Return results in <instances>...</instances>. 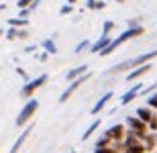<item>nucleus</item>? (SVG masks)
I'll use <instances>...</instances> for the list:
<instances>
[{
	"label": "nucleus",
	"mask_w": 157,
	"mask_h": 153,
	"mask_svg": "<svg viewBox=\"0 0 157 153\" xmlns=\"http://www.w3.org/2000/svg\"><path fill=\"white\" fill-rule=\"evenodd\" d=\"M157 57V49H151V51H147V53H141V55H137V57L133 59H127V61H122V63H117V65H112L110 70H108V74H121V71H133L137 70V67H141V65H145L149 63L151 59Z\"/></svg>",
	"instance_id": "1"
},
{
	"label": "nucleus",
	"mask_w": 157,
	"mask_h": 153,
	"mask_svg": "<svg viewBox=\"0 0 157 153\" xmlns=\"http://www.w3.org/2000/svg\"><path fill=\"white\" fill-rule=\"evenodd\" d=\"M143 33H145V27H143V25H141V27H135V29H127V31H122L121 35L114 37V39H112V41L108 43V45H106V47L102 49V51H100V55H102V57L110 55L112 51H117V49L121 47L122 43H127L128 39H135V37H141Z\"/></svg>",
	"instance_id": "2"
},
{
	"label": "nucleus",
	"mask_w": 157,
	"mask_h": 153,
	"mask_svg": "<svg viewBox=\"0 0 157 153\" xmlns=\"http://www.w3.org/2000/svg\"><path fill=\"white\" fill-rule=\"evenodd\" d=\"M37 108H39V100H37V98H29V100H27V104L23 106V110L18 112L17 120H14L18 129H25V127L31 123V118L35 117Z\"/></svg>",
	"instance_id": "3"
},
{
	"label": "nucleus",
	"mask_w": 157,
	"mask_h": 153,
	"mask_svg": "<svg viewBox=\"0 0 157 153\" xmlns=\"http://www.w3.org/2000/svg\"><path fill=\"white\" fill-rule=\"evenodd\" d=\"M124 127H127V131H128V133H133V135L137 137L139 141H143V137L149 133L147 124L143 123V120H139L137 117H133V114H131V117H127V120H124Z\"/></svg>",
	"instance_id": "4"
},
{
	"label": "nucleus",
	"mask_w": 157,
	"mask_h": 153,
	"mask_svg": "<svg viewBox=\"0 0 157 153\" xmlns=\"http://www.w3.org/2000/svg\"><path fill=\"white\" fill-rule=\"evenodd\" d=\"M47 78H49L47 74H41L39 78H35V80H29V82L23 86V90H21V96H23V98H31L37 90L43 88V86L47 84Z\"/></svg>",
	"instance_id": "5"
},
{
	"label": "nucleus",
	"mask_w": 157,
	"mask_h": 153,
	"mask_svg": "<svg viewBox=\"0 0 157 153\" xmlns=\"http://www.w3.org/2000/svg\"><path fill=\"white\" fill-rule=\"evenodd\" d=\"M90 78H92V74H90V71H86V74H84V76H80L78 80L70 82V84H67V88H65V92L59 96V102H61V104H63V102H67V98H70V96L74 94L76 90H80V86H82V84H86Z\"/></svg>",
	"instance_id": "6"
},
{
	"label": "nucleus",
	"mask_w": 157,
	"mask_h": 153,
	"mask_svg": "<svg viewBox=\"0 0 157 153\" xmlns=\"http://www.w3.org/2000/svg\"><path fill=\"white\" fill-rule=\"evenodd\" d=\"M124 135H127V127L124 124H112L110 129L104 133V137H108L112 143H122V139H124Z\"/></svg>",
	"instance_id": "7"
},
{
	"label": "nucleus",
	"mask_w": 157,
	"mask_h": 153,
	"mask_svg": "<svg viewBox=\"0 0 157 153\" xmlns=\"http://www.w3.org/2000/svg\"><path fill=\"white\" fill-rule=\"evenodd\" d=\"M143 88H145V86H143L141 82H137V84L133 86V88H128L127 92H124V94L121 96V106H127V104H131V102H133L135 98L139 96V92H141Z\"/></svg>",
	"instance_id": "8"
},
{
	"label": "nucleus",
	"mask_w": 157,
	"mask_h": 153,
	"mask_svg": "<svg viewBox=\"0 0 157 153\" xmlns=\"http://www.w3.org/2000/svg\"><path fill=\"white\" fill-rule=\"evenodd\" d=\"M33 129H35V124H27V127L23 129V133L18 135V139H17L14 143H12V147H10V151H8V153H18V149L23 147V143H25V141H27V139L31 137Z\"/></svg>",
	"instance_id": "9"
},
{
	"label": "nucleus",
	"mask_w": 157,
	"mask_h": 153,
	"mask_svg": "<svg viewBox=\"0 0 157 153\" xmlns=\"http://www.w3.org/2000/svg\"><path fill=\"white\" fill-rule=\"evenodd\" d=\"M112 94H114V92H106V94H102V96L98 98V102H96V104L92 106V110H90L94 117H96V114H100V110H104V106L112 100Z\"/></svg>",
	"instance_id": "10"
},
{
	"label": "nucleus",
	"mask_w": 157,
	"mask_h": 153,
	"mask_svg": "<svg viewBox=\"0 0 157 153\" xmlns=\"http://www.w3.org/2000/svg\"><path fill=\"white\" fill-rule=\"evenodd\" d=\"M88 71V63H84V65H76V67H71L67 74H65V82L70 84V82H74V80H78L80 76H84Z\"/></svg>",
	"instance_id": "11"
},
{
	"label": "nucleus",
	"mask_w": 157,
	"mask_h": 153,
	"mask_svg": "<svg viewBox=\"0 0 157 153\" xmlns=\"http://www.w3.org/2000/svg\"><path fill=\"white\" fill-rule=\"evenodd\" d=\"M151 67H153L151 63H145V65H141V67H137V70L128 71V74H127V78H124V80H127V82H133V80H139L141 76H145L147 71H151Z\"/></svg>",
	"instance_id": "12"
},
{
	"label": "nucleus",
	"mask_w": 157,
	"mask_h": 153,
	"mask_svg": "<svg viewBox=\"0 0 157 153\" xmlns=\"http://www.w3.org/2000/svg\"><path fill=\"white\" fill-rule=\"evenodd\" d=\"M110 41H112L110 35H108V37H98V41H94L92 45H90V51H92V53H100Z\"/></svg>",
	"instance_id": "13"
},
{
	"label": "nucleus",
	"mask_w": 157,
	"mask_h": 153,
	"mask_svg": "<svg viewBox=\"0 0 157 153\" xmlns=\"http://www.w3.org/2000/svg\"><path fill=\"white\" fill-rule=\"evenodd\" d=\"M153 112H155V110H151V108H147V106H141V108H137V114H135V117H137L139 120H143V123L147 124L149 120H151Z\"/></svg>",
	"instance_id": "14"
},
{
	"label": "nucleus",
	"mask_w": 157,
	"mask_h": 153,
	"mask_svg": "<svg viewBox=\"0 0 157 153\" xmlns=\"http://www.w3.org/2000/svg\"><path fill=\"white\" fill-rule=\"evenodd\" d=\"M8 27H12V29H25V27H29V18L12 17V18H8Z\"/></svg>",
	"instance_id": "15"
},
{
	"label": "nucleus",
	"mask_w": 157,
	"mask_h": 153,
	"mask_svg": "<svg viewBox=\"0 0 157 153\" xmlns=\"http://www.w3.org/2000/svg\"><path fill=\"white\" fill-rule=\"evenodd\" d=\"M141 143H143L145 151H149V153H151L153 149L157 147V145H155V135H153V133H147V135L143 137V141H141Z\"/></svg>",
	"instance_id": "16"
},
{
	"label": "nucleus",
	"mask_w": 157,
	"mask_h": 153,
	"mask_svg": "<svg viewBox=\"0 0 157 153\" xmlns=\"http://www.w3.org/2000/svg\"><path fill=\"white\" fill-rule=\"evenodd\" d=\"M100 123H102V120H100V118H96V120H94V123L90 124V127H88L86 131H84V135H82V141H88V139H90V137H92L94 133H96V131H98Z\"/></svg>",
	"instance_id": "17"
},
{
	"label": "nucleus",
	"mask_w": 157,
	"mask_h": 153,
	"mask_svg": "<svg viewBox=\"0 0 157 153\" xmlns=\"http://www.w3.org/2000/svg\"><path fill=\"white\" fill-rule=\"evenodd\" d=\"M41 47L45 49L47 55H55V53H57V45L53 43V39H45V41L41 43Z\"/></svg>",
	"instance_id": "18"
},
{
	"label": "nucleus",
	"mask_w": 157,
	"mask_h": 153,
	"mask_svg": "<svg viewBox=\"0 0 157 153\" xmlns=\"http://www.w3.org/2000/svg\"><path fill=\"white\" fill-rule=\"evenodd\" d=\"M114 27H117V25L112 23V21H104V25H102V35L100 37H108L112 31H114Z\"/></svg>",
	"instance_id": "19"
},
{
	"label": "nucleus",
	"mask_w": 157,
	"mask_h": 153,
	"mask_svg": "<svg viewBox=\"0 0 157 153\" xmlns=\"http://www.w3.org/2000/svg\"><path fill=\"white\" fill-rule=\"evenodd\" d=\"M112 145V141L110 139H108V137H98V139H96V149H104V147H110Z\"/></svg>",
	"instance_id": "20"
},
{
	"label": "nucleus",
	"mask_w": 157,
	"mask_h": 153,
	"mask_svg": "<svg viewBox=\"0 0 157 153\" xmlns=\"http://www.w3.org/2000/svg\"><path fill=\"white\" fill-rule=\"evenodd\" d=\"M90 45H92V43L88 41V39H84L82 43H78V45H76V49H74V51H76V53H82V51H86V49H90Z\"/></svg>",
	"instance_id": "21"
},
{
	"label": "nucleus",
	"mask_w": 157,
	"mask_h": 153,
	"mask_svg": "<svg viewBox=\"0 0 157 153\" xmlns=\"http://www.w3.org/2000/svg\"><path fill=\"white\" fill-rule=\"evenodd\" d=\"M147 129L151 131V133H157V112H153L151 120H149V123H147Z\"/></svg>",
	"instance_id": "22"
},
{
	"label": "nucleus",
	"mask_w": 157,
	"mask_h": 153,
	"mask_svg": "<svg viewBox=\"0 0 157 153\" xmlns=\"http://www.w3.org/2000/svg\"><path fill=\"white\" fill-rule=\"evenodd\" d=\"M124 153H147V151H145V147H143V143H137L133 147H128Z\"/></svg>",
	"instance_id": "23"
},
{
	"label": "nucleus",
	"mask_w": 157,
	"mask_h": 153,
	"mask_svg": "<svg viewBox=\"0 0 157 153\" xmlns=\"http://www.w3.org/2000/svg\"><path fill=\"white\" fill-rule=\"evenodd\" d=\"M17 31H18V29H12V27H8V29L4 31V37L8 39V41H14V39H17Z\"/></svg>",
	"instance_id": "24"
},
{
	"label": "nucleus",
	"mask_w": 157,
	"mask_h": 153,
	"mask_svg": "<svg viewBox=\"0 0 157 153\" xmlns=\"http://www.w3.org/2000/svg\"><path fill=\"white\" fill-rule=\"evenodd\" d=\"M147 108L157 110V94H153V96H149V98H147Z\"/></svg>",
	"instance_id": "25"
},
{
	"label": "nucleus",
	"mask_w": 157,
	"mask_h": 153,
	"mask_svg": "<svg viewBox=\"0 0 157 153\" xmlns=\"http://www.w3.org/2000/svg\"><path fill=\"white\" fill-rule=\"evenodd\" d=\"M74 12V6H70V4H63L61 8H59V14L61 17H67V14H71Z\"/></svg>",
	"instance_id": "26"
},
{
	"label": "nucleus",
	"mask_w": 157,
	"mask_h": 153,
	"mask_svg": "<svg viewBox=\"0 0 157 153\" xmlns=\"http://www.w3.org/2000/svg\"><path fill=\"white\" fill-rule=\"evenodd\" d=\"M127 25H128V29L141 27V18H139V17H135V18H127Z\"/></svg>",
	"instance_id": "27"
},
{
	"label": "nucleus",
	"mask_w": 157,
	"mask_h": 153,
	"mask_svg": "<svg viewBox=\"0 0 157 153\" xmlns=\"http://www.w3.org/2000/svg\"><path fill=\"white\" fill-rule=\"evenodd\" d=\"M31 4H33V0H18V2H17L18 10H23V8H29Z\"/></svg>",
	"instance_id": "28"
},
{
	"label": "nucleus",
	"mask_w": 157,
	"mask_h": 153,
	"mask_svg": "<svg viewBox=\"0 0 157 153\" xmlns=\"http://www.w3.org/2000/svg\"><path fill=\"white\" fill-rule=\"evenodd\" d=\"M94 153H118V151L110 145V147H104V149H94Z\"/></svg>",
	"instance_id": "29"
},
{
	"label": "nucleus",
	"mask_w": 157,
	"mask_h": 153,
	"mask_svg": "<svg viewBox=\"0 0 157 153\" xmlns=\"http://www.w3.org/2000/svg\"><path fill=\"white\" fill-rule=\"evenodd\" d=\"M31 12H33L31 8H23V10H18V14H17V17H18V18H29V14H31Z\"/></svg>",
	"instance_id": "30"
},
{
	"label": "nucleus",
	"mask_w": 157,
	"mask_h": 153,
	"mask_svg": "<svg viewBox=\"0 0 157 153\" xmlns=\"http://www.w3.org/2000/svg\"><path fill=\"white\" fill-rule=\"evenodd\" d=\"M17 74H18V76H21V78H23V80H25V84L29 82V74H27V71H25L23 67H17Z\"/></svg>",
	"instance_id": "31"
},
{
	"label": "nucleus",
	"mask_w": 157,
	"mask_h": 153,
	"mask_svg": "<svg viewBox=\"0 0 157 153\" xmlns=\"http://www.w3.org/2000/svg\"><path fill=\"white\" fill-rule=\"evenodd\" d=\"M27 37H29V31L27 29H18L17 31V39H27Z\"/></svg>",
	"instance_id": "32"
},
{
	"label": "nucleus",
	"mask_w": 157,
	"mask_h": 153,
	"mask_svg": "<svg viewBox=\"0 0 157 153\" xmlns=\"http://www.w3.org/2000/svg\"><path fill=\"white\" fill-rule=\"evenodd\" d=\"M106 8V2L104 0H96V6H94V10H104Z\"/></svg>",
	"instance_id": "33"
},
{
	"label": "nucleus",
	"mask_w": 157,
	"mask_h": 153,
	"mask_svg": "<svg viewBox=\"0 0 157 153\" xmlns=\"http://www.w3.org/2000/svg\"><path fill=\"white\" fill-rule=\"evenodd\" d=\"M153 90H157V84H151L149 88H143L141 92H143V94H149V92H153Z\"/></svg>",
	"instance_id": "34"
},
{
	"label": "nucleus",
	"mask_w": 157,
	"mask_h": 153,
	"mask_svg": "<svg viewBox=\"0 0 157 153\" xmlns=\"http://www.w3.org/2000/svg\"><path fill=\"white\" fill-rule=\"evenodd\" d=\"M94 6H96V0H86V8L94 10Z\"/></svg>",
	"instance_id": "35"
},
{
	"label": "nucleus",
	"mask_w": 157,
	"mask_h": 153,
	"mask_svg": "<svg viewBox=\"0 0 157 153\" xmlns=\"http://www.w3.org/2000/svg\"><path fill=\"white\" fill-rule=\"evenodd\" d=\"M47 57H49V55H47L45 51H43V53H39V55H37V59H39V61H47Z\"/></svg>",
	"instance_id": "36"
},
{
	"label": "nucleus",
	"mask_w": 157,
	"mask_h": 153,
	"mask_svg": "<svg viewBox=\"0 0 157 153\" xmlns=\"http://www.w3.org/2000/svg\"><path fill=\"white\" fill-rule=\"evenodd\" d=\"M37 47H39V45H35V47H33V45H29L25 51H27V53H37Z\"/></svg>",
	"instance_id": "37"
},
{
	"label": "nucleus",
	"mask_w": 157,
	"mask_h": 153,
	"mask_svg": "<svg viewBox=\"0 0 157 153\" xmlns=\"http://www.w3.org/2000/svg\"><path fill=\"white\" fill-rule=\"evenodd\" d=\"M0 10H6V4H4V2H0Z\"/></svg>",
	"instance_id": "38"
},
{
	"label": "nucleus",
	"mask_w": 157,
	"mask_h": 153,
	"mask_svg": "<svg viewBox=\"0 0 157 153\" xmlns=\"http://www.w3.org/2000/svg\"><path fill=\"white\" fill-rule=\"evenodd\" d=\"M67 4H70V6H74V4H76V0H67Z\"/></svg>",
	"instance_id": "39"
},
{
	"label": "nucleus",
	"mask_w": 157,
	"mask_h": 153,
	"mask_svg": "<svg viewBox=\"0 0 157 153\" xmlns=\"http://www.w3.org/2000/svg\"><path fill=\"white\" fill-rule=\"evenodd\" d=\"M4 31H6V29H0V37H4Z\"/></svg>",
	"instance_id": "40"
},
{
	"label": "nucleus",
	"mask_w": 157,
	"mask_h": 153,
	"mask_svg": "<svg viewBox=\"0 0 157 153\" xmlns=\"http://www.w3.org/2000/svg\"><path fill=\"white\" fill-rule=\"evenodd\" d=\"M114 2H118V4H122V2H124V0H114Z\"/></svg>",
	"instance_id": "41"
},
{
	"label": "nucleus",
	"mask_w": 157,
	"mask_h": 153,
	"mask_svg": "<svg viewBox=\"0 0 157 153\" xmlns=\"http://www.w3.org/2000/svg\"><path fill=\"white\" fill-rule=\"evenodd\" d=\"M153 135H155V145H157V133H153Z\"/></svg>",
	"instance_id": "42"
},
{
	"label": "nucleus",
	"mask_w": 157,
	"mask_h": 153,
	"mask_svg": "<svg viewBox=\"0 0 157 153\" xmlns=\"http://www.w3.org/2000/svg\"><path fill=\"white\" fill-rule=\"evenodd\" d=\"M70 153H76V151H70Z\"/></svg>",
	"instance_id": "43"
}]
</instances>
